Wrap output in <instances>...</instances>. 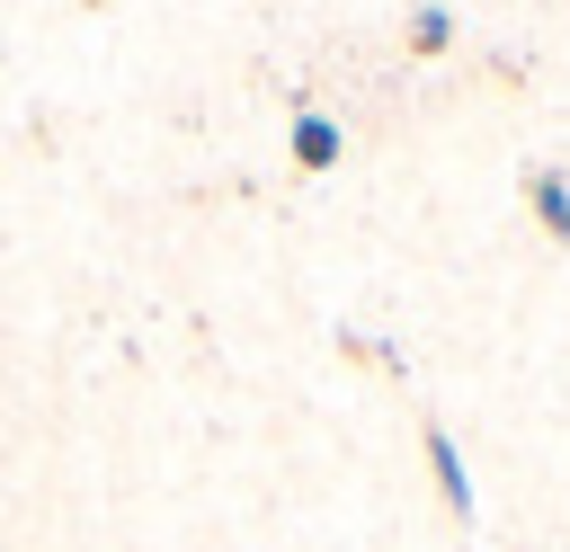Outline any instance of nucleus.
I'll return each mask as SVG.
<instances>
[]
</instances>
